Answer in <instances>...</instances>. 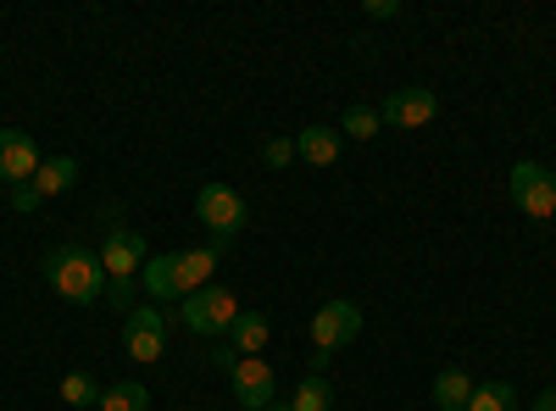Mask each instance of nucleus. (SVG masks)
<instances>
[{"instance_id":"obj_1","label":"nucleus","mask_w":556,"mask_h":411,"mask_svg":"<svg viewBox=\"0 0 556 411\" xmlns=\"http://www.w3.org/2000/svg\"><path fill=\"white\" fill-rule=\"evenodd\" d=\"M45 284L56 290V300L78 306V311H96L106 306V267L96 251H84V245H56V251H45Z\"/></svg>"},{"instance_id":"obj_2","label":"nucleus","mask_w":556,"mask_h":411,"mask_svg":"<svg viewBox=\"0 0 556 411\" xmlns=\"http://www.w3.org/2000/svg\"><path fill=\"white\" fill-rule=\"evenodd\" d=\"M235 317H240V300H235V290H223V284H206V290L178 300V323L190 334H201V339L228 334V329H235Z\"/></svg>"},{"instance_id":"obj_3","label":"nucleus","mask_w":556,"mask_h":411,"mask_svg":"<svg viewBox=\"0 0 556 411\" xmlns=\"http://www.w3.org/2000/svg\"><path fill=\"white\" fill-rule=\"evenodd\" d=\"M506 195H513V206L534 222H556V172L545 162H518L513 172H506Z\"/></svg>"},{"instance_id":"obj_4","label":"nucleus","mask_w":556,"mask_h":411,"mask_svg":"<svg viewBox=\"0 0 556 411\" xmlns=\"http://www.w3.org/2000/svg\"><path fill=\"white\" fill-rule=\"evenodd\" d=\"M106 222H112V228H106V245H101L106 284H134V279H139V267L151 261V256H146V240H139L134 228L123 222V211H112Z\"/></svg>"},{"instance_id":"obj_5","label":"nucleus","mask_w":556,"mask_h":411,"mask_svg":"<svg viewBox=\"0 0 556 411\" xmlns=\"http://www.w3.org/2000/svg\"><path fill=\"white\" fill-rule=\"evenodd\" d=\"M195 217L212 228L217 245H223V240H235L245 228V195L235 184H201L195 190Z\"/></svg>"},{"instance_id":"obj_6","label":"nucleus","mask_w":556,"mask_h":411,"mask_svg":"<svg viewBox=\"0 0 556 411\" xmlns=\"http://www.w3.org/2000/svg\"><path fill=\"white\" fill-rule=\"evenodd\" d=\"M356 334H362V306H356V300H323V306L312 311V345H317L323 356L356 345Z\"/></svg>"},{"instance_id":"obj_7","label":"nucleus","mask_w":556,"mask_h":411,"mask_svg":"<svg viewBox=\"0 0 556 411\" xmlns=\"http://www.w3.org/2000/svg\"><path fill=\"white\" fill-rule=\"evenodd\" d=\"M123 350H128V361H146V368L162 361L167 356V317L151 306H134L123 317Z\"/></svg>"},{"instance_id":"obj_8","label":"nucleus","mask_w":556,"mask_h":411,"mask_svg":"<svg viewBox=\"0 0 556 411\" xmlns=\"http://www.w3.org/2000/svg\"><path fill=\"white\" fill-rule=\"evenodd\" d=\"M228 384H235V406H245V411H267L278 400V378H273V368L262 356H240Z\"/></svg>"},{"instance_id":"obj_9","label":"nucleus","mask_w":556,"mask_h":411,"mask_svg":"<svg viewBox=\"0 0 556 411\" xmlns=\"http://www.w3.org/2000/svg\"><path fill=\"white\" fill-rule=\"evenodd\" d=\"M379 117L390 123V128H429L434 117H440V95L434 89H424V84H412V89H395V95L379 106Z\"/></svg>"},{"instance_id":"obj_10","label":"nucleus","mask_w":556,"mask_h":411,"mask_svg":"<svg viewBox=\"0 0 556 411\" xmlns=\"http://www.w3.org/2000/svg\"><path fill=\"white\" fill-rule=\"evenodd\" d=\"M34 172H39L34 133H23V128H0V184H7V190L34 184Z\"/></svg>"},{"instance_id":"obj_11","label":"nucleus","mask_w":556,"mask_h":411,"mask_svg":"<svg viewBox=\"0 0 556 411\" xmlns=\"http://www.w3.org/2000/svg\"><path fill=\"white\" fill-rule=\"evenodd\" d=\"M217 261H223V245H217V240H212V245H195V251H178V256H173V267H178V300L195 295V290H206L212 272H217Z\"/></svg>"},{"instance_id":"obj_12","label":"nucleus","mask_w":556,"mask_h":411,"mask_svg":"<svg viewBox=\"0 0 556 411\" xmlns=\"http://www.w3.org/2000/svg\"><path fill=\"white\" fill-rule=\"evenodd\" d=\"M340 145H345V133L329 128V123H312V128L295 133V156H301L306 167H334V162H340Z\"/></svg>"},{"instance_id":"obj_13","label":"nucleus","mask_w":556,"mask_h":411,"mask_svg":"<svg viewBox=\"0 0 556 411\" xmlns=\"http://www.w3.org/2000/svg\"><path fill=\"white\" fill-rule=\"evenodd\" d=\"M73 184H78V162H73V156H51V162H39V172H34V190H39V201L67 195Z\"/></svg>"},{"instance_id":"obj_14","label":"nucleus","mask_w":556,"mask_h":411,"mask_svg":"<svg viewBox=\"0 0 556 411\" xmlns=\"http://www.w3.org/2000/svg\"><path fill=\"white\" fill-rule=\"evenodd\" d=\"M228 334H235V345H228L235 356H262V345H267L273 323H267L262 311H240V317H235V329H228Z\"/></svg>"},{"instance_id":"obj_15","label":"nucleus","mask_w":556,"mask_h":411,"mask_svg":"<svg viewBox=\"0 0 556 411\" xmlns=\"http://www.w3.org/2000/svg\"><path fill=\"white\" fill-rule=\"evenodd\" d=\"M468 400H473V378L462 368H445L434 378V411H468Z\"/></svg>"},{"instance_id":"obj_16","label":"nucleus","mask_w":556,"mask_h":411,"mask_svg":"<svg viewBox=\"0 0 556 411\" xmlns=\"http://www.w3.org/2000/svg\"><path fill=\"white\" fill-rule=\"evenodd\" d=\"M139 272H146V295L151 300H178V267H173V256H151Z\"/></svg>"},{"instance_id":"obj_17","label":"nucleus","mask_w":556,"mask_h":411,"mask_svg":"<svg viewBox=\"0 0 556 411\" xmlns=\"http://www.w3.org/2000/svg\"><path fill=\"white\" fill-rule=\"evenodd\" d=\"M290 406H295V411H329V406H334V384H329V373H306V378L295 384Z\"/></svg>"},{"instance_id":"obj_18","label":"nucleus","mask_w":556,"mask_h":411,"mask_svg":"<svg viewBox=\"0 0 556 411\" xmlns=\"http://www.w3.org/2000/svg\"><path fill=\"white\" fill-rule=\"evenodd\" d=\"M56 395L67 400V411H101V395H106V389L89 378V373H67Z\"/></svg>"},{"instance_id":"obj_19","label":"nucleus","mask_w":556,"mask_h":411,"mask_svg":"<svg viewBox=\"0 0 556 411\" xmlns=\"http://www.w3.org/2000/svg\"><path fill=\"white\" fill-rule=\"evenodd\" d=\"M468 411H518V389L506 378H490V384H473V400Z\"/></svg>"},{"instance_id":"obj_20","label":"nucleus","mask_w":556,"mask_h":411,"mask_svg":"<svg viewBox=\"0 0 556 411\" xmlns=\"http://www.w3.org/2000/svg\"><path fill=\"white\" fill-rule=\"evenodd\" d=\"M101 411H151V389L146 384H112L101 395Z\"/></svg>"},{"instance_id":"obj_21","label":"nucleus","mask_w":556,"mask_h":411,"mask_svg":"<svg viewBox=\"0 0 556 411\" xmlns=\"http://www.w3.org/2000/svg\"><path fill=\"white\" fill-rule=\"evenodd\" d=\"M379 128H384L379 106H345V117H340V133H351V140H374Z\"/></svg>"},{"instance_id":"obj_22","label":"nucleus","mask_w":556,"mask_h":411,"mask_svg":"<svg viewBox=\"0 0 556 411\" xmlns=\"http://www.w3.org/2000/svg\"><path fill=\"white\" fill-rule=\"evenodd\" d=\"M262 162H267L273 172L290 167V162H295V140H267V145H262Z\"/></svg>"},{"instance_id":"obj_23","label":"nucleus","mask_w":556,"mask_h":411,"mask_svg":"<svg viewBox=\"0 0 556 411\" xmlns=\"http://www.w3.org/2000/svg\"><path fill=\"white\" fill-rule=\"evenodd\" d=\"M362 12H367V23H395L401 17V0H367Z\"/></svg>"},{"instance_id":"obj_24","label":"nucleus","mask_w":556,"mask_h":411,"mask_svg":"<svg viewBox=\"0 0 556 411\" xmlns=\"http://www.w3.org/2000/svg\"><path fill=\"white\" fill-rule=\"evenodd\" d=\"M12 206H17V211H34V206H39V190H34V184H17V190H12Z\"/></svg>"},{"instance_id":"obj_25","label":"nucleus","mask_w":556,"mask_h":411,"mask_svg":"<svg viewBox=\"0 0 556 411\" xmlns=\"http://www.w3.org/2000/svg\"><path fill=\"white\" fill-rule=\"evenodd\" d=\"M529 411H556V384H551V389H540V395L529 400Z\"/></svg>"},{"instance_id":"obj_26","label":"nucleus","mask_w":556,"mask_h":411,"mask_svg":"<svg viewBox=\"0 0 556 411\" xmlns=\"http://www.w3.org/2000/svg\"><path fill=\"white\" fill-rule=\"evenodd\" d=\"M267 411H295V406H290V400H273V406H267Z\"/></svg>"}]
</instances>
